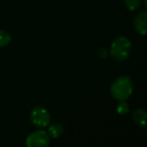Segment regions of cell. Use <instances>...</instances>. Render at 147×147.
<instances>
[{
	"mask_svg": "<svg viewBox=\"0 0 147 147\" xmlns=\"http://www.w3.org/2000/svg\"><path fill=\"white\" fill-rule=\"evenodd\" d=\"M133 92L132 81L128 77H119L111 86V95L118 101H125L131 96Z\"/></svg>",
	"mask_w": 147,
	"mask_h": 147,
	"instance_id": "obj_1",
	"label": "cell"
},
{
	"mask_svg": "<svg viewBox=\"0 0 147 147\" xmlns=\"http://www.w3.org/2000/svg\"><path fill=\"white\" fill-rule=\"evenodd\" d=\"M133 120L139 126H145L147 121V114L142 109H137L133 113Z\"/></svg>",
	"mask_w": 147,
	"mask_h": 147,
	"instance_id": "obj_6",
	"label": "cell"
},
{
	"mask_svg": "<svg viewBox=\"0 0 147 147\" xmlns=\"http://www.w3.org/2000/svg\"><path fill=\"white\" fill-rule=\"evenodd\" d=\"M63 132V127L59 123H55V124H51L49 127V137H53V138H57L59 137Z\"/></svg>",
	"mask_w": 147,
	"mask_h": 147,
	"instance_id": "obj_7",
	"label": "cell"
},
{
	"mask_svg": "<svg viewBox=\"0 0 147 147\" xmlns=\"http://www.w3.org/2000/svg\"><path fill=\"white\" fill-rule=\"evenodd\" d=\"M129 111V106L125 101H120L119 105L117 106V112L121 115H125L127 114Z\"/></svg>",
	"mask_w": 147,
	"mask_h": 147,
	"instance_id": "obj_10",
	"label": "cell"
},
{
	"mask_svg": "<svg viewBox=\"0 0 147 147\" xmlns=\"http://www.w3.org/2000/svg\"><path fill=\"white\" fill-rule=\"evenodd\" d=\"M131 53V42L127 37L118 36L111 45L110 53L117 61H123L129 57Z\"/></svg>",
	"mask_w": 147,
	"mask_h": 147,
	"instance_id": "obj_2",
	"label": "cell"
},
{
	"mask_svg": "<svg viewBox=\"0 0 147 147\" xmlns=\"http://www.w3.org/2000/svg\"><path fill=\"white\" fill-rule=\"evenodd\" d=\"M146 21H147L146 11H142V12L138 13L134 19V27L137 30V32L140 33L141 35L146 34V31H147Z\"/></svg>",
	"mask_w": 147,
	"mask_h": 147,
	"instance_id": "obj_5",
	"label": "cell"
},
{
	"mask_svg": "<svg viewBox=\"0 0 147 147\" xmlns=\"http://www.w3.org/2000/svg\"><path fill=\"white\" fill-rule=\"evenodd\" d=\"M25 144L28 147H45L49 144V135L47 132L38 130L32 132L26 138Z\"/></svg>",
	"mask_w": 147,
	"mask_h": 147,
	"instance_id": "obj_4",
	"label": "cell"
},
{
	"mask_svg": "<svg viewBox=\"0 0 147 147\" xmlns=\"http://www.w3.org/2000/svg\"><path fill=\"white\" fill-rule=\"evenodd\" d=\"M107 55H108V53H107V51L105 49H102L99 51V55H100L102 59H105V57H107Z\"/></svg>",
	"mask_w": 147,
	"mask_h": 147,
	"instance_id": "obj_11",
	"label": "cell"
},
{
	"mask_svg": "<svg viewBox=\"0 0 147 147\" xmlns=\"http://www.w3.org/2000/svg\"><path fill=\"white\" fill-rule=\"evenodd\" d=\"M30 120L36 127H47L51 123V115L47 109L35 107L30 113Z\"/></svg>",
	"mask_w": 147,
	"mask_h": 147,
	"instance_id": "obj_3",
	"label": "cell"
},
{
	"mask_svg": "<svg viewBox=\"0 0 147 147\" xmlns=\"http://www.w3.org/2000/svg\"><path fill=\"white\" fill-rule=\"evenodd\" d=\"M11 41V35L4 30H0V47H6Z\"/></svg>",
	"mask_w": 147,
	"mask_h": 147,
	"instance_id": "obj_8",
	"label": "cell"
},
{
	"mask_svg": "<svg viewBox=\"0 0 147 147\" xmlns=\"http://www.w3.org/2000/svg\"><path fill=\"white\" fill-rule=\"evenodd\" d=\"M141 0H125V5L129 10H136L140 7Z\"/></svg>",
	"mask_w": 147,
	"mask_h": 147,
	"instance_id": "obj_9",
	"label": "cell"
}]
</instances>
